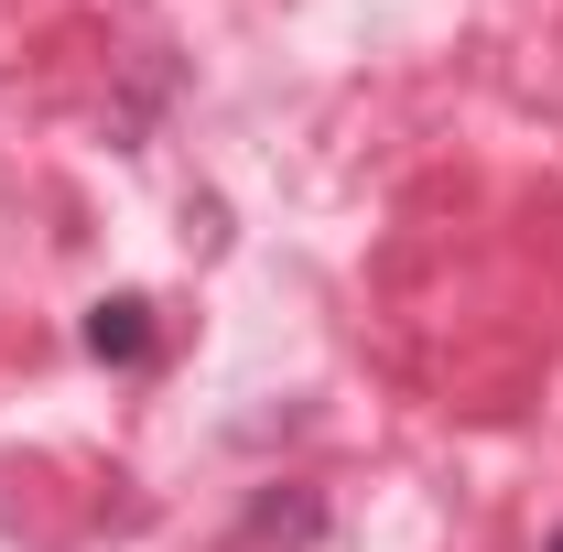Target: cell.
<instances>
[{
    "label": "cell",
    "instance_id": "cell-1",
    "mask_svg": "<svg viewBox=\"0 0 563 552\" xmlns=\"http://www.w3.org/2000/svg\"><path fill=\"white\" fill-rule=\"evenodd\" d=\"M152 303L141 292H109V303H87V357H109V368H152Z\"/></svg>",
    "mask_w": 563,
    "mask_h": 552
},
{
    "label": "cell",
    "instance_id": "cell-2",
    "mask_svg": "<svg viewBox=\"0 0 563 552\" xmlns=\"http://www.w3.org/2000/svg\"><path fill=\"white\" fill-rule=\"evenodd\" d=\"M314 531H325L314 498H261V509H250V542H314Z\"/></svg>",
    "mask_w": 563,
    "mask_h": 552
},
{
    "label": "cell",
    "instance_id": "cell-3",
    "mask_svg": "<svg viewBox=\"0 0 563 552\" xmlns=\"http://www.w3.org/2000/svg\"><path fill=\"white\" fill-rule=\"evenodd\" d=\"M553 552H563V531H553Z\"/></svg>",
    "mask_w": 563,
    "mask_h": 552
}]
</instances>
